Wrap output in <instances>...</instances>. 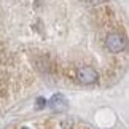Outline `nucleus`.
<instances>
[{
  "mask_svg": "<svg viewBox=\"0 0 129 129\" xmlns=\"http://www.w3.org/2000/svg\"><path fill=\"white\" fill-rule=\"evenodd\" d=\"M105 46L112 53H120L126 48V40L120 34H108V37L105 38Z\"/></svg>",
  "mask_w": 129,
  "mask_h": 129,
  "instance_id": "obj_1",
  "label": "nucleus"
},
{
  "mask_svg": "<svg viewBox=\"0 0 129 129\" xmlns=\"http://www.w3.org/2000/svg\"><path fill=\"white\" fill-rule=\"evenodd\" d=\"M77 78H78L80 83H83V85H92V83L97 81L99 73L91 67H83V69H80V70L77 72Z\"/></svg>",
  "mask_w": 129,
  "mask_h": 129,
  "instance_id": "obj_2",
  "label": "nucleus"
},
{
  "mask_svg": "<svg viewBox=\"0 0 129 129\" xmlns=\"http://www.w3.org/2000/svg\"><path fill=\"white\" fill-rule=\"evenodd\" d=\"M49 107H51L54 112H66L69 104H67V99L64 97L62 94H54V96L49 99Z\"/></svg>",
  "mask_w": 129,
  "mask_h": 129,
  "instance_id": "obj_3",
  "label": "nucleus"
},
{
  "mask_svg": "<svg viewBox=\"0 0 129 129\" xmlns=\"http://www.w3.org/2000/svg\"><path fill=\"white\" fill-rule=\"evenodd\" d=\"M35 105H37V108H43L45 105H46V101H45L43 97H38L37 102H35Z\"/></svg>",
  "mask_w": 129,
  "mask_h": 129,
  "instance_id": "obj_4",
  "label": "nucleus"
},
{
  "mask_svg": "<svg viewBox=\"0 0 129 129\" xmlns=\"http://www.w3.org/2000/svg\"><path fill=\"white\" fill-rule=\"evenodd\" d=\"M108 0H88L89 5H102V3H107Z\"/></svg>",
  "mask_w": 129,
  "mask_h": 129,
  "instance_id": "obj_5",
  "label": "nucleus"
},
{
  "mask_svg": "<svg viewBox=\"0 0 129 129\" xmlns=\"http://www.w3.org/2000/svg\"><path fill=\"white\" fill-rule=\"evenodd\" d=\"M22 129H29V127H22Z\"/></svg>",
  "mask_w": 129,
  "mask_h": 129,
  "instance_id": "obj_6",
  "label": "nucleus"
}]
</instances>
